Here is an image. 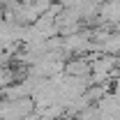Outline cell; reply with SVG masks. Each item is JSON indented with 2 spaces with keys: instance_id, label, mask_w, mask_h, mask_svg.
Here are the masks:
<instances>
[{
  "instance_id": "2",
  "label": "cell",
  "mask_w": 120,
  "mask_h": 120,
  "mask_svg": "<svg viewBox=\"0 0 120 120\" xmlns=\"http://www.w3.org/2000/svg\"><path fill=\"white\" fill-rule=\"evenodd\" d=\"M113 92H116V95H120V74L116 76V83H113Z\"/></svg>"
},
{
  "instance_id": "1",
  "label": "cell",
  "mask_w": 120,
  "mask_h": 120,
  "mask_svg": "<svg viewBox=\"0 0 120 120\" xmlns=\"http://www.w3.org/2000/svg\"><path fill=\"white\" fill-rule=\"evenodd\" d=\"M65 72H67V76H88L90 72H92V67H90V60L81 58V60L67 62V65H65Z\"/></svg>"
}]
</instances>
